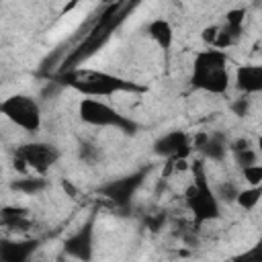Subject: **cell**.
<instances>
[{
    "instance_id": "obj_1",
    "label": "cell",
    "mask_w": 262,
    "mask_h": 262,
    "mask_svg": "<svg viewBox=\"0 0 262 262\" xmlns=\"http://www.w3.org/2000/svg\"><path fill=\"white\" fill-rule=\"evenodd\" d=\"M59 80L63 86H70L72 90L80 92L84 98H108L121 92H141L143 88L137 86L131 80H125L121 76H115L104 70H92V68H72L59 74Z\"/></svg>"
},
{
    "instance_id": "obj_2",
    "label": "cell",
    "mask_w": 262,
    "mask_h": 262,
    "mask_svg": "<svg viewBox=\"0 0 262 262\" xmlns=\"http://www.w3.org/2000/svg\"><path fill=\"white\" fill-rule=\"evenodd\" d=\"M190 86L207 94H225L229 90V57L221 49H203L196 53L190 72Z\"/></svg>"
},
{
    "instance_id": "obj_3",
    "label": "cell",
    "mask_w": 262,
    "mask_h": 262,
    "mask_svg": "<svg viewBox=\"0 0 262 262\" xmlns=\"http://www.w3.org/2000/svg\"><path fill=\"white\" fill-rule=\"evenodd\" d=\"M184 203L186 209L194 215L196 223H207L221 215V203L217 201L213 186L209 184L203 162L192 164V182L184 190Z\"/></svg>"
},
{
    "instance_id": "obj_4",
    "label": "cell",
    "mask_w": 262,
    "mask_h": 262,
    "mask_svg": "<svg viewBox=\"0 0 262 262\" xmlns=\"http://www.w3.org/2000/svg\"><path fill=\"white\" fill-rule=\"evenodd\" d=\"M0 117L10 121L25 133H37L43 123L41 104L29 94H10L0 100Z\"/></svg>"
},
{
    "instance_id": "obj_5",
    "label": "cell",
    "mask_w": 262,
    "mask_h": 262,
    "mask_svg": "<svg viewBox=\"0 0 262 262\" xmlns=\"http://www.w3.org/2000/svg\"><path fill=\"white\" fill-rule=\"evenodd\" d=\"M78 117L82 123L90 127H100V129L113 127V129H121L129 133L135 129V123L131 119H127L115 106H111L108 102L100 98H82L78 104Z\"/></svg>"
},
{
    "instance_id": "obj_6",
    "label": "cell",
    "mask_w": 262,
    "mask_h": 262,
    "mask_svg": "<svg viewBox=\"0 0 262 262\" xmlns=\"http://www.w3.org/2000/svg\"><path fill=\"white\" fill-rule=\"evenodd\" d=\"M14 158H18L25 164L27 170L43 176L57 164V160L61 158V151L53 143L31 141V143H23L20 147H16V156Z\"/></svg>"
},
{
    "instance_id": "obj_7",
    "label": "cell",
    "mask_w": 262,
    "mask_h": 262,
    "mask_svg": "<svg viewBox=\"0 0 262 262\" xmlns=\"http://www.w3.org/2000/svg\"><path fill=\"white\" fill-rule=\"evenodd\" d=\"M154 151L172 160V162L174 160H186V156L192 151L190 137L184 131H170L154 143Z\"/></svg>"
},
{
    "instance_id": "obj_8",
    "label": "cell",
    "mask_w": 262,
    "mask_h": 262,
    "mask_svg": "<svg viewBox=\"0 0 262 262\" xmlns=\"http://www.w3.org/2000/svg\"><path fill=\"white\" fill-rule=\"evenodd\" d=\"M92 242H94V231H92V221H90L66 239L63 252L80 262H88L92 258Z\"/></svg>"
},
{
    "instance_id": "obj_9",
    "label": "cell",
    "mask_w": 262,
    "mask_h": 262,
    "mask_svg": "<svg viewBox=\"0 0 262 262\" xmlns=\"http://www.w3.org/2000/svg\"><path fill=\"white\" fill-rule=\"evenodd\" d=\"M37 246L39 239H0V262H29Z\"/></svg>"
},
{
    "instance_id": "obj_10",
    "label": "cell",
    "mask_w": 262,
    "mask_h": 262,
    "mask_svg": "<svg viewBox=\"0 0 262 262\" xmlns=\"http://www.w3.org/2000/svg\"><path fill=\"white\" fill-rule=\"evenodd\" d=\"M235 86L242 94L252 96L262 90V66L260 63H244L235 68Z\"/></svg>"
},
{
    "instance_id": "obj_11",
    "label": "cell",
    "mask_w": 262,
    "mask_h": 262,
    "mask_svg": "<svg viewBox=\"0 0 262 262\" xmlns=\"http://www.w3.org/2000/svg\"><path fill=\"white\" fill-rule=\"evenodd\" d=\"M143 178V172L141 174H133V176H127V178H121V180H113L111 184H106L102 188L104 196H108L115 205H127L131 194L135 192V188L139 186Z\"/></svg>"
},
{
    "instance_id": "obj_12",
    "label": "cell",
    "mask_w": 262,
    "mask_h": 262,
    "mask_svg": "<svg viewBox=\"0 0 262 262\" xmlns=\"http://www.w3.org/2000/svg\"><path fill=\"white\" fill-rule=\"evenodd\" d=\"M147 37L160 49H170L174 43V29L166 18H154L147 25Z\"/></svg>"
},
{
    "instance_id": "obj_13",
    "label": "cell",
    "mask_w": 262,
    "mask_h": 262,
    "mask_svg": "<svg viewBox=\"0 0 262 262\" xmlns=\"http://www.w3.org/2000/svg\"><path fill=\"white\" fill-rule=\"evenodd\" d=\"M260 196H262V186H248V188H242L235 196V203L246 209V211H252L258 203H260Z\"/></svg>"
},
{
    "instance_id": "obj_14",
    "label": "cell",
    "mask_w": 262,
    "mask_h": 262,
    "mask_svg": "<svg viewBox=\"0 0 262 262\" xmlns=\"http://www.w3.org/2000/svg\"><path fill=\"white\" fill-rule=\"evenodd\" d=\"M47 186V180L43 176H35V178H20L16 182H12L14 190H20L25 194H37Z\"/></svg>"
},
{
    "instance_id": "obj_15",
    "label": "cell",
    "mask_w": 262,
    "mask_h": 262,
    "mask_svg": "<svg viewBox=\"0 0 262 262\" xmlns=\"http://www.w3.org/2000/svg\"><path fill=\"white\" fill-rule=\"evenodd\" d=\"M201 151L207 154L211 160H223L225 154H227V147H225V143H223L221 137H211L209 135L207 141H205V145L201 147Z\"/></svg>"
},
{
    "instance_id": "obj_16",
    "label": "cell",
    "mask_w": 262,
    "mask_h": 262,
    "mask_svg": "<svg viewBox=\"0 0 262 262\" xmlns=\"http://www.w3.org/2000/svg\"><path fill=\"white\" fill-rule=\"evenodd\" d=\"M213 192H215V196H217L219 203H235V196H237L239 188H237L233 182L225 180V182L217 184V186L213 188Z\"/></svg>"
},
{
    "instance_id": "obj_17",
    "label": "cell",
    "mask_w": 262,
    "mask_h": 262,
    "mask_svg": "<svg viewBox=\"0 0 262 262\" xmlns=\"http://www.w3.org/2000/svg\"><path fill=\"white\" fill-rule=\"evenodd\" d=\"M233 158H235V162L242 166V170H244V168H248V166L260 164V162H258V151H256L254 147H248V149L235 151V154H233Z\"/></svg>"
},
{
    "instance_id": "obj_18",
    "label": "cell",
    "mask_w": 262,
    "mask_h": 262,
    "mask_svg": "<svg viewBox=\"0 0 262 262\" xmlns=\"http://www.w3.org/2000/svg\"><path fill=\"white\" fill-rule=\"evenodd\" d=\"M229 262H262V244H256L250 250L233 256Z\"/></svg>"
},
{
    "instance_id": "obj_19",
    "label": "cell",
    "mask_w": 262,
    "mask_h": 262,
    "mask_svg": "<svg viewBox=\"0 0 262 262\" xmlns=\"http://www.w3.org/2000/svg\"><path fill=\"white\" fill-rule=\"evenodd\" d=\"M242 172H244V178H246L248 186H260V184H262V166H260V164L248 166V168H244Z\"/></svg>"
},
{
    "instance_id": "obj_20",
    "label": "cell",
    "mask_w": 262,
    "mask_h": 262,
    "mask_svg": "<svg viewBox=\"0 0 262 262\" xmlns=\"http://www.w3.org/2000/svg\"><path fill=\"white\" fill-rule=\"evenodd\" d=\"M80 158L84 162H88V164H94L100 158V149L96 145H92V143H84V145H80Z\"/></svg>"
},
{
    "instance_id": "obj_21",
    "label": "cell",
    "mask_w": 262,
    "mask_h": 262,
    "mask_svg": "<svg viewBox=\"0 0 262 262\" xmlns=\"http://www.w3.org/2000/svg\"><path fill=\"white\" fill-rule=\"evenodd\" d=\"M231 111H233L237 117H244V115H248V111H250V96L242 94L239 98H235V100L231 102Z\"/></svg>"
},
{
    "instance_id": "obj_22",
    "label": "cell",
    "mask_w": 262,
    "mask_h": 262,
    "mask_svg": "<svg viewBox=\"0 0 262 262\" xmlns=\"http://www.w3.org/2000/svg\"><path fill=\"white\" fill-rule=\"evenodd\" d=\"M0 174H2V166H0Z\"/></svg>"
},
{
    "instance_id": "obj_23",
    "label": "cell",
    "mask_w": 262,
    "mask_h": 262,
    "mask_svg": "<svg viewBox=\"0 0 262 262\" xmlns=\"http://www.w3.org/2000/svg\"><path fill=\"white\" fill-rule=\"evenodd\" d=\"M0 121H2V117H0Z\"/></svg>"
},
{
    "instance_id": "obj_24",
    "label": "cell",
    "mask_w": 262,
    "mask_h": 262,
    "mask_svg": "<svg viewBox=\"0 0 262 262\" xmlns=\"http://www.w3.org/2000/svg\"><path fill=\"white\" fill-rule=\"evenodd\" d=\"M0 225H2V223H0Z\"/></svg>"
}]
</instances>
